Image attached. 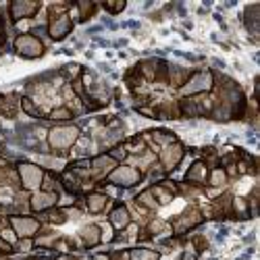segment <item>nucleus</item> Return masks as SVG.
<instances>
[{
    "instance_id": "1",
    "label": "nucleus",
    "mask_w": 260,
    "mask_h": 260,
    "mask_svg": "<svg viewBox=\"0 0 260 260\" xmlns=\"http://www.w3.org/2000/svg\"><path fill=\"white\" fill-rule=\"evenodd\" d=\"M81 132L77 125H56L48 132V146L54 152H67L69 148L75 146V142L79 140Z\"/></svg>"
},
{
    "instance_id": "2",
    "label": "nucleus",
    "mask_w": 260,
    "mask_h": 260,
    "mask_svg": "<svg viewBox=\"0 0 260 260\" xmlns=\"http://www.w3.org/2000/svg\"><path fill=\"white\" fill-rule=\"evenodd\" d=\"M13 48L21 58H27V60L40 58V56H44V52H46L44 42H42L38 36H34V34H19L15 38V42H13Z\"/></svg>"
},
{
    "instance_id": "3",
    "label": "nucleus",
    "mask_w": 260,
    "mask_h": 260,
    "mask_svg": "<svg viewBox=\"0 0 260 260\" xmlns=\"http://www.w3.org/2000/svg\"><path fill=\"white\" fill-rule=\"evenodd\" d=\"M17 173H19V181H21V185H23V189H27L31 193L44 185L46 173L36 162H19L17 165Z\"/></svg>"
},
{
    "instance_id": "4",
    "label": "nucleus",
    "mask_w": 260,
    "mask_h": 260,
    "mask_svg": "<svg viewBox=\"0 0 260 260\" xmlns=\"http://www.w3.org/2000/svg\"><path fill=\"white\" fill-rule=\"evenodd\" d=\"M142 179H144L142 171L136 169V167H132V165H117V167L104 177L106 183L117 185V187H134V185H138Z\"/></svg>"
},
{
    "instance_id": "5",
    "label": "nucleus",
    "mask_w": 260,
    "mask_h": 260,
    "mask_svg": "<svg viewBox=\"0 0 260 260\" xmlns=\"http://www.w3.org/2000/svg\"><path fill=\"white\" fill-rule=\"evenodd\" d=\"M214 85V75L210 71H196L187 77V81L181 85V94L183 96H200L212 90Z\"/></svg>"
},
{
    "instance_id": "6",
    "label": "nucleus",
    "mask_w": 260,
    "mask_h": 260,
    "mask_svg": "<svg viewBox=\"0 0 260 260\" xmlns=\"http://www.w3.org/2000/svg\"><path fill=\"white\" fill-rule=\"evenodd\" d=\"M9 225L15 231V235L19 240H31L34 235H38V231L42 229V223L34 216H25V214H13L9 216Z\"/></svg>"
},
{
    "instance_id": "7",
    "label": "nucleus",
    "mask_w": 260,
    "mask_h": 260,
    "mask_svg": "<svg viewBox=\"0 0 260 260\" xmlns=\"http://www.w3.org/2000/svg\"><path fill=\"white\" fill-rule=\"evenodd\" d=\"M183 156H185V148H183L179 142H173V144H169V146H165V148L160 150L158 162H160V167L169 173V171H173V169H177V165L183 160Z\"/></svg>"
},
{
    "instance_id": "8",
    "label": "nucleus",
    "mask_w": 260,
    "mask_h": 260,
    "mask_svg": "<svg viewBox=\"0 0 260 260\" xmlns=\"http://www.w3.org/2000/svg\"><path fill=\"white\" fill-rule=\"evenodd\" d=\"M71 29H73V19H71V15H67V13L52 15L50 23H48V36H50L52 40H56V42L64 40V38L71 34Z\"/></svg>"
},
{
    "instance_id": "9",
    "label": "nucleus",
    "mask_w": 260,
    "mask_h": 260,
    "mask_svg": "<svg viewBox=\"0 0 260 260\" xmlns=\"http://www.w3.org/2000/svg\"><path fill=\"white\" fill-rule=\"evenodd\" d=\"M58 202V193L52 189H38L31 193L29 198V208L34 212H48L50 208H54Z\"/></svg>"
},
{
    "instance_id": "10",
    "label": "nucleus",
    "mask_w": 260,
    "mask_h": 260,
    "mask_svg": "<svg viewBox=\"0 0 260 260\" xmlns=\"http://www.w3.org/2000/svg\"><path fill=\"white\" fill-rule=\"evenodd\" d=\"M40 3H36V0H13V3L9 5V15L11 19L15 21H21V19H31L36 17V13L40 11Z\"/></svg>"
},
{
    "instance_id": "11",
    "label": "nucleus",
    "mask_w": 260,
    "mask_h": 260,
    "mask_svg": "<svg viewBox=\"0 0 260 260\" xmlns=\"http://www.w3.org/2000/svg\"><path fill=\"white\" fill-rule=\"evenodd\" d=\"M200 223H202V212L191 206L181 216H177V219H175V233H185V231H189L191 227H196Z\"/></svg>"
},
{
    "instance_id": "12",
    "label": "nucleus",
    "mask_w": 260,
    "mask_h": 260,
    "mask_svg": "<svg viewBox=\"0 0 260 260\" xmlns=\"http://www.w3.org/2000/svg\"><path fill=\"white\" fill-rule=\"evenodd\" d=\"M108 223H111V227H113L115 231H123V229H127L129 225H132V214H129L127 206L119 202V204L111 210V214H108Z\"/></svg>"
},
{
    "instance_id": "13",
    "label": "nucleus",
    "mask_w": 260,
    "mask_h": 260,
    "mask_svg": "<svg viewBox=\"0 0 260 260\" xmlns=\"http://www.w3.org/2000/svg\"><path fill=\"white\" fill-rule=\"evenodd\" d=\"M119 162L111 156V154H100L96 158L90 160V169H92V175L98 179V177H106L108 173H111Z\"/></svg>"
},
{
    "instance_id": "14",
    "label": "nucleus",
    "mask_w": 260,
    "mask_h": 260,
    "mask_svg": "<svg viewBox=\"0 0 260 260\" xmlns=\"http://www.w3.org/2000/svg\"><path fill=\"white\" fill-rule=\"evenodd\" d=\"M79 237H81V242H83L85 248H94V246H98L102 242V229H100V225H94V223L85 225V227H81Z\"/></svg>"
},
{
    "instance_id": "15",
    "label": "nucleus",
    "mask_w": 260,
    "mask_h": 260,
    "mask_svg": "<svg viewBox=\"0 0 260 260\" xmlns=\"http://www.w3.org/2000/svg\"><path fill=\"white\" fill-rule=\"evenodd\" d=\"M108 202H111V200H108V196H106V193H102V191H90L88 196H85V206H88V210L92 214L104 212Z\"/></svg>"
},
{
    "instance_id": "16",
    "label": "nucleus",
    "mask_w": 260,
    "mask_h": 260,
    "mask_svg": "<svg viewBox=\"0 0 260 260\" xmlns=\"http://www.w3.org/2000/svg\"><path fill=\"white\" fill-rule=\"evenodd\" d=\"M206 179H208V167H206V162H202V160H196V162L189 167V171L185 173V181H187V183H198V185H202V183H206Z\"/></svg>"
},
{
    "instance_id": "17",
    "label": "nucleus",
    "mask_w": 260,
    "mask_h": 260,
    "mask_svg": "<svg viewBox=\"0 0 260 260\" xmlns=\"http://www.w3.org/2000/svg\"><path fill=\"white\" fill-rule=\"evenodd\" d=\"M150 191H152V196L156 198V202L160 206V204H169L173 200V196H175L177 189H175V185H173L171 181H162V183H158L154 187H150Z\"/></svg>"
},
{
    "instance_id": "18",
    "label": "nucleus",
    "mask_w": 260,
    "mask_h": 260,
    "mask_svg": "<svg viewBox=\"0 0 260 260\" xmlns=\"http://www.w3.org/2000/svg\"><path fill=\"white\" fill-rule=\"evenodd\" d=\"M129 260H160V254L150 248H132L129 250Z\"/></svg>"
},
{
    "instance_id": "19",
    "label": "nucleus",
    "mask_w": 260,
    "mask_h": 260,
    "mask_svg": "<svg viewBox=\"0 0 260 260\" xmlns=\"http://www.w3.org/2000/svg\"><path fill=\"white\" fill-rule=\"evenodd\" d=\"M206 183H210L212 187H223L227 183V171L223 167H214L212 171H208Z\"/></svg>"
},
{
    "instance_id": "20",
    "label": "nucleus",
    "mask_w": 260,
    "mask_h": 260,
    "mask_svg": "<svg viewBox=\"0 0 260 260\" xmlns=\"http://www.w3.org/2000/svg\"><path fill=\"white\" fill-rule=\"evenodd\" d=\"M231 208H233V214L237 219H250V204L246 198H233Z\"/></svg>"
},
{
    "instance_id": "21",
    "label": "nucleus",
    "mask_w": 260,
    "mask_h": 260,
    "mask_svg": "<svg viewBox=\"0 0 260 260\" xmlns=\"http://www.w3.org/2000/svg\"><path fill=\"white\" fill-rule=\"evenodd\" d=\"M75 9H77V19L79 21H88L96 13V5L94 3H85V0H79V3H75Z\"/></svg>"
},
{
    "instance_id": "22",
    "label": "nucleus",
    "mask_w": 260,
    "mask_h": 260,
    "mask_svg": "<svg viewBox=\"0 0 260 260\" xmlns=\"http://www.w3.org/2000/svg\"><path fill=\"white\" fill-rule=\"evenodd\" d=\"M48 119H52V121H71L73 119V111L69 106H56L54 111H50Z\"/></svg>"
},
{
    "instance_id": "23",
    "label": "nucleus",
    "mask_w": 260,
    "mask_h": 260,
    "mask_svg": "<svg viewBox=\"0 0 260 260\" xmlns=\"http://www.w3.org/2000/svg\"><path fill=\"white\" fill-rule=\"evenodd\" d=\"M171 81L173 83H175V85H179V88H181V85L187 81V77L191 75L187 69H183V67H171Z\"/></svg>"
},
{
    "instance_id": "24",
    "label": "nucleus",
    "mask_w": 260,
    "mask_h": 260,
    "mask_svg": "<svg viewBox=\"0 0 260 260\" xmlns=\"http://www.w3.org/2000/svg\"><path fill=\"white\" fill-rule=\"evenodd\" d=\"M79 177H75V173L69 169L67 173H64V175H62V185L64 187H67L71 193H75V191H79Z\"/></svg>"
},
{
    "instance_id": "25",
    "label": "nucleus",
    "mask_w": 260,
    "mask_h": 260,
    "mask_svg": "<svg viewBox=\"0 0 260 260\" xmlns=\"http://www.w3.org/2000/svg\"><path fill=\"white\" fill-rule=\"evenodd\" d=\"M138 204H140V206H146V208H150V210L158 206L156 198L152 196V191H150V189H146V191L140 193V196H138Z\"/></svg>"
},
{
    "instance_id": "26",
    "label": "nucleus",
    "mask_w": 260,
    "mask_h": 260,
    "mask_svg": "<svg viewBox=\"0 0 260 260\" xmlns=\"http://www.w3.org/2000/svg\"><path fill=\"white\" fill-rule=\"evenodd\" d=\"M21 108L29 115V117H36V119H40L42 117V111L36 106V102L31 100V98H21Z\"/></svg>"
},
{
    "instance_id": "27",
    "label": "nucleus",
    "mask_w": 260,
    "mask_h": 260,
    "mask_svg": "<svg viewBox=\"0 0 260 260\" xmlns=\"http://www.w3.org/2000/svg\"><path fill=\"white\" fill-rule=\"evenodd\" d=\"M46 214H48V221H50L52 225H62V223H67V212H64V210H54V208H50Z\"/></svg>"
},
{
    "instance_id": "28",
    "label": "nucleus",
    "mask_w": 260,
    "mask_h": 260,
    "mask_svg": "<svg viewBox=\"0 0 260 260\" xmlns=\"http://www.w3.org/2000/svg\"><path fill=\"white\" fill-rule=\"evenodd\" d=\"M150 134L154 136V140H156L162 148H165V146H169V144H173V142H177V140H175V136L169 134V132H150Z\"/></svg>"
},
{
    "instance_id": "29",
    "label": "nucleus",
    "mask_w": 260,
    "mask_h": 260,
    "mask_svg": "<svg viewBox=\"0 0 260 260\" xmlns=\"http://www.w3.org/2000/svg\"><path fill=\"white\" fill-rule=\"evenodd\" d=\"M102 7H104V11H108L111 15H119V13L127 7V3H125V0H119V3H111V0H106Z\"/></svg>"
},
{
    "instance_id": "30",
    "label": "nucleus",
    "mask_w": 260,
    "mask_h": 260,
    "mask_svg": "<svg viewBox=\"0 0 260 260\" xmlns=\"http://www.w3.org/2000/svg\"><path fill=\"white\" fill-rule=\"evenodd\" d=\"M108 154H111V156H113V158L119 162L121 158H125V156H127V148H125V146H117V148H115V150H111V152H108Z\"/></svg>"
},
{
    "instance_id": "31",
    "label": "nucleus",
    "mask_w": 260,
    "mask_h": 260,
    "mask_svg": "<svg viewBox=\"0 0 260 260\" xmlns=\"http://www.w3.org/2000/svg\"><path fill=\"white\" fill-rule=\"evenodd\" d=\"M0 237H3L5 242H9L11 246H15V244H17V240H19V237L15 235V231H13V229H7V231H3V235H0Z\"/></svg>"
},
{
    "instance_id": "32",
    "label": "nucleus",
    "mask_w": 260,
    "mask_h": 260,
    "mask_svg": "<svg viewBox=\"0 0 260 260\" xmlns=\"http://www.w3.org/2000/svg\"><path fill=\"white\" fill-rule=\"evenodd\" d=\"M15 250H13V246L9 244V242H5L3 237H0V256H9V254H13Z\"/></svg>"
},
{
    "instance_id": "33",
    "label": "nucleus",
    "mask_w": 260,
    "mask_h": 260,
    "mask_svg": "<svg viewBox=\"0 0 260 260\" xmlns=\"http://www.w3.org/2000/svg\"><path fill=\"white\" fill-rule=\"evenodd\" d=\"M17 248H19V252H29L34 248V242L31 240H19L17 242Z\"/></svg>"
},
{
    "instance_id": "34",
    "label": "nucleus",
    "mask_w": 260,
    "mask_h": 260,
    "mask_svg": "<svg viewBox=\"0 0 260 260\" xmlns=\"http://www.w3.org/2000/svg\"><path fill=\"white\" fill-rule=\"evenodd\" d=\"M198 258V250L193 248V246H189L185 252H183V258L181 260H196Z\"/></svg>"
},
{
    "instance_id": "35",
    "label": "nucleus",
    "mask_w": 260,
    "mask_h": 260,
    "mask_svg": "<svg viewBox=\"0 0 260 260\" xmlns=\"http://www.w3.org/2000/svg\"><path fill=\"white\" fill-rule=\"evenodd\" d=\"M92 260H113L111 256H108V254H96Z\"/></svg>"
},
{
    "instance_id": "36",
    "label": "nucleus",
    "mask_w": 260,
    "mask_h": 260,
    "mask_svg": "<svg viewBox=\"0 0 260 260\" xmlns=\"http://www.w3.org/2000/svg\"><path fill=\"white\" fill-rule=\"evenodd\" d=\"M38 260H56L54 256H42V258H38Z\"/></svg>"
}]
</instances>
